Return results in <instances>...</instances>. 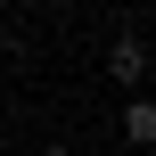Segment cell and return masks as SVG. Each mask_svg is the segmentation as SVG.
Listing matches in <instances>:
<instances>
[{
	"label": "cell",
	"instance_id": "6da1fadb",
	"mask_svg": "<svg viewBox=\"0 0 156 156\" xmlns=\"http://www.w3.org/2000/svg\"><path fill=\"white\" fill-rule=\"evenodd\" d=\"M148 41H140V33H123V41H107V82H115V90H132V99H140V82H148Z\"/></svg>",
	"mask_w": 156,
	"mask_h": 156
},
{
	"label": "cell",
	"instance_id": "7a4b0ae2",
	"mask_svg": "<svg viewBox=\"0 0 156 156\" xmlns=\"http://www.w3.org/2000/svg\"><path fill=\"white\" fill-rule=\"evenodd\" d=\"M115 140H132V148H156V99H123V115H115Z\"/></svg>",
	"mask_w": 156,
	"mask_h": 156
},
{
	"label": "cell",
	"instance_id": "277c9868",
	"mask_svg": "<svg viewBox=\"0 0 156 156\" xmlns=\"http://www.w3.org/2000/svg\"><path fill=\"white\" fill-rule=\"evenodd\" d=\"M0 107H8V82H0Z\"/></svg>",
	"mask_w": 156,
	"mask_h": 156
},
{
	"label": "cell",
	"instance_id": "3957f363",
	"mask_svg": "<svg viewBox=\"0 0 156 156\" xmlns=\"http://www.w3.org/2000/svg\"><path fill=\"white\" fill-rule=\"evenodd\" d=\"M33 156H74V148H66V140H41V148H33Z\"/></svg>",
	"mask_w": 156,
	"mask_h": 156
}]
</instances>
